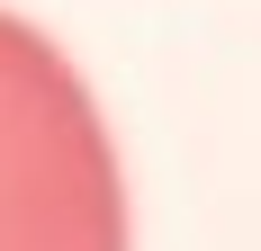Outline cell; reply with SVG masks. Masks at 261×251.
I'll return each instance as SVG.
<instances>
[{"instance_id":"cell-1","label":"cell","mask_w":261,"mask_h":251,"mask_svg":"<svg viewBox=\"0 0 261 251\" xmlns=\"http://www.w3.org/2000/svg\"><path fill=\"white\" fill-rule=\"evenodd\" d=\"M0 251H135L108 117L18 9H0Z\"/></svg>"}]
</instances>
